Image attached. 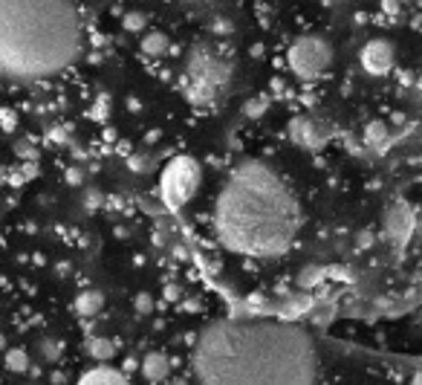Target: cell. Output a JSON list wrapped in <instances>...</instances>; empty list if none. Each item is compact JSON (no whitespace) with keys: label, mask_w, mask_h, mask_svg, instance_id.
I'll list each match as a JSON object with an SVG mask.
<instances>
[{"label":"cell","mask_w":422,"mask_h":385,"mask_svg":"<svg viewBox=\"0 0 422 385\" xmlns=\"http://www.w3.org/2000/svg\"><path fill=\"white\" fill-rule=\"evenodd\" d=\"M290 137H292L295 145L313 151V148H321V145H324V139H327V130H324L321 122L301 116V119H295V122L290 125Z\"/></svg>","instance_id":"obj_9"},{"label":"cell","mask_w":422,"mask_h":385,"mask_svg":"<svg viewBox=\"0 0 422 385\" xmlns=\"http://www.w3.org/2000/svg\"><path fill=\"white\" fill-rule=\"evenodd\" d=\"M200 188V165L194 160H174L162 174V197L171 206H182L197 195Z\"/></svg>","instance_id":"obj_6"},{"label":"cell","mask_w":422,"mask_h":385,"mask_svg":"<svg viewBox=\"0 0 422 385\" xmlns=\"http://www.w3.org/2000/svg\"><path fill=\"white\" fill-rule=\"evenodd\" d=\"M333 59L336 50L324 35H301L286 50V64H290L292 75H298L304 82L321 79L333 67Z\"/></svg>","instance_id":"obj_5"},{"label":"cell","mask_w":422,"mask_h":385,"mask_svg":"<svg viewBox=\"0 0 422 385\" xmlns=\"http://www.w3.org/2000/svg\"><path fill=\"white\" fill-rule=\"evenodd\" d=\"M301 229L295 195L260 160H246L226 177L214 200V232L228 252L246 258H278Z\"/></svg>","instance_id":"obj_2"},{"label":"cell","mask_w":422,"mask_h":385,"mask_svg":"<svg viewBox=\"0 0 422 385\" xmlns=\"http://www.w3.org/2000/svg\"><path fill=\"white\" fill-rule=\"evenodd\" d=\"M81 52V21L70 0H0V70L47 79Z\"/></svg>","instance_id":"obj_3"},{"label":"cell","mask_w":422,"mask_h":385,"mask_svg":"<svg viewBox=\"0 0 422 385\" xmlns=\"http://www.w3.org/2000/svg\"><path fill=\"white\" fill-rule=\"evenodd\" d=\"M327 3H347V0H327Z\"/></svg>","instance_id":"obj_15"},{"label":"cell","mask_w":422,"mask_h":385,"mask_svg":"<svg viewBox=\"0 0 422 385\" xmlns=\"http://www.w3.org/2000/svg\"><path fill=\"white\" fill-rule=\"evenodd\" d=\"M416 238H422V215L416 218Z\"/></svg>","instance_id":"obj_14"},{"label":"cell","mask_w":422,"mask_h":385,"mask_svg":"<svg viewBox=\"0 0 422 385\" xmlns=\"http://www.w3.org/2000/svg\"><path fill=\"white\" fill-rule=\"evenodd\" d=\"M122 27H125V32H145V29H150V17L142 12V9H130L125 17H122Z\"/></svg>","instance_id":"obj_12"},{"label":"cell","mask_w":422,"mask_h":385,"mask_svg":"<svg viewBox=\"0 0 422 385\" xmlns=\"http://www.w3.org/2000/svg\"><path fill=\"white\" fill-rule=\"evenodd\" d=\"M79 385H130V382L113 368H93Z\"/></svg>","instance_id":"obj_11"},{"label":"cell","mask_w":422,"mask_h":385,"mask_svg":"<svg viewBox=\"0 0 422 385\" xmlns=\"http://www.w3.org/2000/svg\"><path fill=\"white\" fill-rule=\"evenodd\" d=\"M359 64L368 75H388L396 67V47L388 38H370L359 50Z\"/></svg>","instance_id":"obj_7"},{"label":"cell","mask_w":422,"mask_h":385,"mask_svg":"<svg viewBox=\"0 0 422 385\" xmlns=\"http://www.w3.org/2000/svg\"><path fill=\"white\" fill-rule=\"evenodd\" d=\"M416 218L419 215H414V209L408 203H393L385 211V235L393 243H408L416 235Z\"/></svg>","instance_id":"obj_8"},{"label":"cell","mask_w":422,"mask_h":385,"mask_svg":"<svg viewBox=\"0 0 422 385\" xmlns=\"http://www.w3.org/2000/svg\"><path fill=\"white\" fill-rule=\"evenodd\" d=\"M139 50H142L145 59H162V55H168V50H171V38H168V32L150 27L139 38Z\"/></svg>","instance_id":"obj_10"},{"label":"cell","mask_w":422,"mask_h":385,"mask_svg":"<svg viewBox=\"0 0 422 385\" xmlns=\"http://www.w3.org/2000/svg\"><path fill=\"white\" fill-rule=\"evenodd\" d=\"M200 385H315V345L301 327L266 319L220 322L194 348Z\"/></svg>","instance_id":"obj_1"},{"label":"cell","mask_w":422,"mask_h":385,"mask_svg":"<svg viewBox=\"0 0 422 385\" xmlns=\"http://www.w3.org/2000/svg\"><path fill=\"white\" fill-rule=\"evenodd\" d=\"M185 93L191 102H217L232 82V59L217 44L197 41L185 55Z\"/></svg>","instance_id":"obj_4"},{"label":"cell","mask_w":422,"mask_h":385,"mask_svg":"<svg viewBox=\"0 0 422 385\" xmlns=\"http://www.w3.org/2000/svg\"><path fill=\"white\" fill-rule=\"evenodd\" d=\"M385 139H388V130H385V125H382V122H373V125L368 128V142L379 145V142H385Z\"/></svg>","instance_id":"obj_13"}]
</instances>
